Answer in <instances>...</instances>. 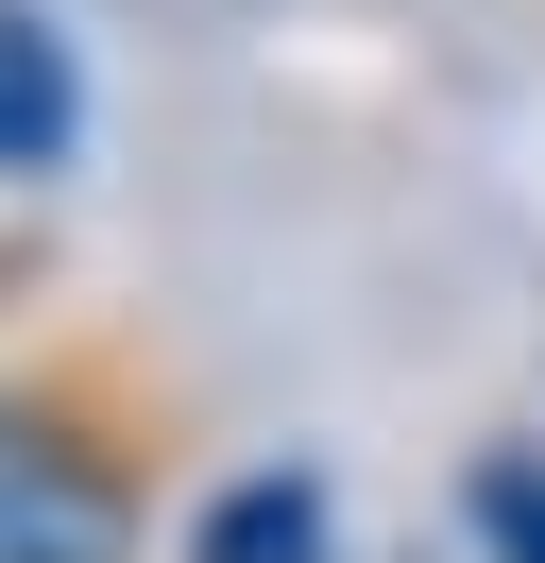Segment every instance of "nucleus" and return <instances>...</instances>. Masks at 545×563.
<instances>
[{"instance_id":"1","label":"nucleus","mask_w":545,"mask_h":563,"mask_svg":"<svg viewBox=\"0 0 545 563\" xmlns=\"http://www.w3.org/2000/svg\"><path fill=\"white\" fill-rule=\"evenodd\" d=\"M154 393L86 342H34V461L0 495V563H154Z\"/></svg>"},{"instance_id":"2","label":"nucleus","mask_w":545,"mask_h":563,"mask_svg":"<svg viewBox=\"0 0 545 563\" xmlns=\"http://www.w3.org/2000/svg\"><path fill=\"white\" fill-rule=\"evenodd\" d=\"M68 154H86V52L52 0H0V206L68 188Z\"/></svg>"},{"instance_id":"3","label":"nucleus","mask_w":545,"mask_h":563,"mask_svg":"<svg viewBox=\"0 0 545 563\" xmlns=\"http://www.w3.org/2000/svg\"><path fill=\"white\" fill-rule=\"evenodd\" d=\"M170 563H341V478L324 461H238V478L188 495Z\"/></svg>"},{"instance_id":"4","label":"nucleus","mask_w":545,"mask_h":563,"mask_svg":"<svg viewBox=\"0 0 545 563\" xmlns=\"http://www.w3.org/2000/svg\"><path fill=\"white\" fill-rule=\"evenodd\" d=\"M460 529H477V563H545V444L529 427H494L460 461Z\"/></svg>"},{"instance_id":"5","label":"nucleus","mask_w":545,"mask_h":563,"mask_svg":"<svg viewBox=\"0 0 545 563\" xmlns=\"http://www.w3.org/2000/svg\"><path fill=\"white\" fill-rule=\"evenodd\" d=\"M18 461H34V358H0V495H18Z\"/></svg>"},{"instance_id":"6","label":"nucleus","mask_w":545,"mask_h":563,"mask_svg":"<svg viewBox=\"0 0 545 563\" xmlns=\"http://www.w3.org/2000/svg\"><path fill=\"white\" fill-rule=\"evenodd\" d=\"M18 290H34V240H18V206H0V308H18Z\"/></svg>"}]
</instances>
